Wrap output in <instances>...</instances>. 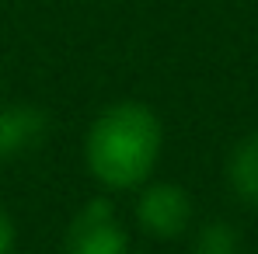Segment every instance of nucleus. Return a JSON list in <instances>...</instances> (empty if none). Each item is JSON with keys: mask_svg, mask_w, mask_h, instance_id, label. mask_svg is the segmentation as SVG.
<instances>
[{"mask_svg": "<svg viewBox=\"0 0 258 254\" xmlns=\"http://www.w3.org/2000/svg\"><path fill=\"white\" fill-rule=\"evenodd\" d=\"M227 185L230 192L244 202V206H258V132L244 136L227 160Z\"/></svg>", "mask_w": 258, "mask_h": 254, "instance_id": "39448f33", "label": "nucleus"}, {"mask_svg": "<svg viewBox=\"0 0 258 254\" xmlns=\"http://www.w3.org/2000/svg\"><path fill=\"white\" fill-rule=\"evenodd\" d=\"M140 199H136V223L147 237L154 240H174L192 226V195L174 185V181H150L140 185Z\"/></svg>", "mask_w": 258, "mask_h": 254, "instance_id": "7ed1b4c3", "label": "nucleus"}, {"mask_svg": "<svg viewBox=\"0 0 258 254\" xmlns=\"http://www.w3.org/2000/svg\"><path fill=\"white\" fill-rule=\"evenodd\" d=\"M192 254H241V237L230 223H206L192 240Z\"/></svg>", "mask_w": 258, "mask_h": 254, "instance_id": "423d86ee", "label": "nucleus"}, {"mask_svg": "<svg viewBox=\"0 0 258 254\" xmlns=\"http://www.w3.org/2000/svg\"><path fill=\"white\" fill-rule=\"evenodd\" d=\"M14 240H18L14 219H11V212H7V209H0V254H11V251H14Z\"/></svg>", "mask_w": 258, "mask_h": 254, "instance_id": "0eeeda50", "label": "nucleus"}, {"mask_svg": "<svg viewBox=\"0 0 258 254\" xmlns=\"http://www.w3.org/2000/svg\"><path fill=\"white\" fill-rule=\"evenodd\" d=\"M49 132V115L35 105H4L0 108V164L18 160L39 150Z\"/></svg>", "mask_w": 258, "mask_h": 254, "instance_id": "20e7f679", "label": "nucleus"}, {"mask_svg": "<svg viewBox=\"0 0 258 254\" xmlns=\"http://www.w3.org/2000/svg\"><path fill=\"white\" fill-rule=\"evenodd\" d=\"M164 126L143 101H115L98 112L84 136V164L108 192H133L150 181L161 160Z\"/></svg>", "mask_w": 258, "mask_h": 254, "instance_id": "f257e3e1", "label": "nucleus"}, {"mask_svg": "<svg viewBox=\"0 0 258 254\" xmlns=\"http://www.w3.org/2000/svg\"><path fill=\"white\" fill-rule=\"evenodd\" d=\"M63 254H129V230L108 199H91L70 219Z\"/></svg>", "mask_w": 258, "mask_h": 254, "instance_id": "f03ea898", "label": "nucleus"}]
</instances>
